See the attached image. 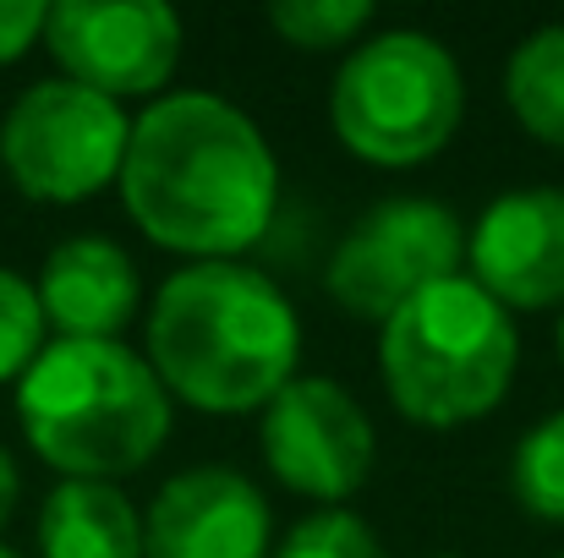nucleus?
Listing matches in <instances>:
<instances>
[{
	"mask_svg": "<svg viewBox=\"0 0 564 558\" xmlns=\"http://www.w3.org/2000/svg\"><path fill=\"white\" fill-rule=\"evenodd\" d=\"M466 116V77L444 39L422 28H378L346 50L329 83L335 138L383 171L427 165Z\"/></svg>",
	"mask_w": 564,
	"mask_h": 558,
	"instance_id": "obj_5",
	"label": "nucleus"
},
{
	"mask_svg": "<svg viewBox=\"0 0 564 558\" xmlns=\"http://www.w3.org/2000/svg\"><path fill=\"white\" fill-rule=\"evenodd\" d=\"M143 362L171 400L208 416L263 411L302 362L291 296L252 263H182L149 302Z\"/></svg>",
	"mask_w": 564,
	"mask_h": 558,
	"instance_id": "obj_2",
	"label": "nucleus"
},
{
	"mask_svg": "<svg viewBox=\"0 0 564 558\" xmlns=\"http://www.w3.org/2000/svg\"><path fill=\"white\" fill-rule=\"evenodd\" d=\"M39 558H143V515L116 482H55L39 504Z\"/></svg>",
	"mask_w": 564,
	"mask_h": 558,
	"instance_id": "obj_13",
	"label": "nucleus"
},
{
	"mask_svg": "<svg viewBox=\"0 0 564 558\" xmlns=\"http://www.w3.org/2000/svg\"><path fill=\"white\" fill-rule=\"evenodd\" d=\"M258 444L269 477L324 510H346V499L373 477L378 460V433L362 400L340 378H318V372L313 378L296 372L263 405Z\"/></svg>",
	"mask_w": 564,
	"mask_h": 558,
	"instance_id": "obj_8",
	"label": "nucleus"
},
{
	"mask_svg": "<svg viewBox=\"0 0 564 558\" xmlns=\"http://www.w3.org/2000/svg\"><path fill=\"white\" fill-rule=\"evenodd\" d=\"M0 558H22V554H17V548H6V543H0Z\"/></svg>",
	"mask_w": 564,
	"mask_h": 558,
	"instance_id": "obj_21",
	"label": "nucleus"
},
{
	"mask_svg": "<svg viewBox=\"0 0 564 558\" xmlns=\"http://www.w3.org/2000/svg\"><path fill=\"white\" fill-rule=\"evenodd\" d=\"M466 263L510 318L564 307V186L499 192L466 230Z\"/></svg>",
	"mask_w": 564,
	"mask_h": 558,
	"instance_id": "obj_10",
	"label": "nucleus"
},
{
	"mask_svg": "<svg viewBox=\"0 0 564 558\" xmlns=\"http://www.w3.org/2000/svg\"><path fill=\"white\" fill-rule=\"evenodd\" d=\"M17 499H22V471H17V460H11V455L0 449V526L11 521Z\"/></svg>",
	"mask_w": 564,
	"mask_h": 558,
	"instance_id": "obj_20",
	"label": "nucleus"
},
{
	"mask_svg": "<svg viewBox=\"0 0 564 558\" xmlns=\"http://www.w3.org/2000/svg\"><path fill=\"white\" fill-rule=\"evenodd\" d=\"M44 11L39 0H0V66L22 61L44 39Z\"/></svg>",
	"mask_w": 564,
	"mask_h": 558,
	"instance_id": "obj_19",
	"label": "nucleus"
},
{
	"mask_svg": "<svg viewBox=\"0 0 564 558\" xmlns=\"http://www.w3.org/2000/svg\"><path fill=\"white\" fill-rule=\"evenodd\" d=\"M560 558H564V554H560Z\"/></svg>",
	"mask_w": 564,
	"mask_h": 558,
	"instance_id": "obj_24",
	"label": "nucleus"
},
{
	"mask_svg": "<svg viewBox=\"0 0 564 558\" xmlns=\"http://www.w3.org/2000/svg\"><path fill=\"white\" fill-rule=\"evenodd\" d=\"M269 499L236 466L176 471L143 510V558H269Z\"/></svg>",
	"mask_w": 564,
	"mask_h": 558,
	"instance_id": "obj_11",
	"label": "nucleus"
},
{
	"mask_svg": "<svg viewBox=\"0 0 564 558\" xmlns=\"http://www.w3.org/2000/svg\"><path fill=\"white\" fill-rule=\"evenodd\" d=\"M132 225L192 263H225L258 247L280 208V160L263 127L208 88L149 99L121 160Z\"/></svg>",
	"mask_w": 564,
	"mask_h": 558,
	"instance_id": "obj_1",
	"label": "nucleus"
},
{
	"mask_svg": "<svg viewBox=\"0 0 564 558\" xmlns=\"http://www.w3.org/2000/svg\"><path fill=\"white\" fill-rule=\"evenodd\" d=\"M33 291H39L44 324L61 340H121L127 324L138 318V302H143L138 263L110 236L55 241Z\"/></svg>",
	"mask_w": 564,
	"mask_h": 558,
	"instance_id": "obj_12",
	"label": "nucleus"
},
{
	"mask_svg": "<svg viewBox=\"0 0 564 558\" xmlns=\"http://www.w3.org/2000/svg\"><path fill=\"white\" fill-rule=\"evenodd\" d=\"M560 362H564V313H560Z\"/></svg>",
	"mask_w": 564,
	"mask_h": 558,
	"instance_id": "obj_22",
	"label": "nucleus"
},
{
	"mask_svg": "<svg viewBox=\"0 0 564 558\" xmlns=\"http://www.w3.org/2000/svg\"><path fill=\"white\" fill-rule=\"evenodd\" d=\"M66 83L105 99H160L182 66L187 28L165 0H61L44 11L39 39Z\"/></svg>",
	"mask_w": 564,
	"mask_h": 558,
	"instance_id": "obj_9",
	"label": "nucleus"
},
{
	"mask_svg": "<svg viewBox=\"0 0 564 558\" xmlns=\"http://www.w3.org/2000/svg\"><path fill=\"white\" fill-rule=\"evenodd\" d=\"M521 372L516 318L471 280H438L378 324V378L416 427H466L505 405Z\"/></svg>",
	"mask_w": 564,
	"mask_h": 558,
	"instance_id": "obj_4",
	"label": "nucleus"
},
{
	"mask_svg": "<svg viewBox=\"0 0 564 558\" xmlns=\"http://www.w3.org/2000/svg\"><path fill=\"white\" fill-rule=\"evenodd\" d=\"M438 558H460V554H438Z\"/></svg>",
	"mask_w": 564,
	"mask_h": 558,
	"instance_id": "obj_23",
	"label": "nucleus"
},
{
	"mask_svg": "<svg viewBox=\"0 0 564 558\" xmlns=\"http://www.w3.org/2000/svg\"><path fill=\"white\" fill-rule=\"evenodd\" d=\"M274 558H389V548L357 510H318L280 537Z\"/></svg>",
	"mask_w": 564,
	"mask_h": 558,
	"instance_id": "obj_18",
	"label": "nucleus"
},
{
	"mask_svg": "<svg viewBox=\"0 0 564 558\" xmlns=\"http://www.w3.org/2000/svg\"><path fill=\"white\" fill-rule=\"evenodd\" d=\"M505 105L543 149L564 154V22L532 28L505 61Z\"/></svg>",
	"mask_w": 564,
	"mask_h": 558,
	"instance_id": "obj_14",
	"label": "nucleus"
},
{
	"mask_svg": "<svg viewBox=\"0 0 564 558\" xmlns=\"http://www.w3.org/2000/svg\"><path fill=\"white\" fill-rule=\"evenodd\" d=\"M466 274V225L438 197L373 203L324 263V291L362 324H383L438 280Z\"/></svg>",
	"mask_w": 564,
	"mask_h": 558,
	"instance_id": "obj_7",
	"label": "nucleus"
},
{
	"mask_svg": "<svg viewBox=\"0 0 564 558\" xmlns=\"http://www.w3.org/2000/svg\"><path fill=\"white\" fill-rule=\"evenodd\" d=\"M171 405L143 351L121 340H50L17 378L22 438L66 482L143 471L171 438Z\"/></svg>",
	"mask_w": 564,
	"mask_h": 558,
	"instance_id": "obj_3",
	"label": "nucleus"
},
{
	"mask_svg": "<svg viewBox=\"0 0 564 558\" xmlns=\"http://www.w3.org/2000/svg\"><path fill=\"white\" fill-rule=\"evenodd\" d=\"M378 22V11L368 0H274L269 6V28L296 44V50H351L368 39V28Z\"/></svg>",
	"mask_w": 564,
	"mask_h": 558,
	"instance_id": "obj_16",
	"label": "nucleus"
},
{
	"mask_svg": "<svg viewBox=\"0 0 564 558\" xmlns=\"http://www.w3.org/2000/svg\"><path fill=\"white\" fill-rule=\"evenodd\" d=\"M132 116L66 77H44L11 99L0 116V171L33 203H88L121 182Z\"/></svg>",
	"mask_w": 564,
	"mask_h": 558,
	"instance_id": "obj_6",
	"label": "nucleus"
},
{
	"mask_svg": "<svg viewBox=\"0 0 564 558\" xmlns=\"http://www.w3.org/2000/svg\"><path fill=\"white\" fill-rule=\"evenodd\" d=\"M44 335L50 324H44L33 280H22L17 269H0V383H17L39 362V351L50 346Z\"/></svg>",
	"mask_w": 564,
	"mask_h": 558,
	"instance_id": "obj_17",
	"label": "nucleus"
},
{
	"mask_svg": "<svg viewBox=\"0 0 564 558\" xmlns=\"http://www.w3.org/2000/svg\"><path fill=\"white\" fill-rule=\"evenodd\" d=\"M510 493L532 521L564 526V411L532 422L510 455Z\"/></svg>",
	"mask_w": 564,
	"mask_h": 558,
	"instance_id": "obj_15",
	"label": "nucleus"
}]
</instances>
